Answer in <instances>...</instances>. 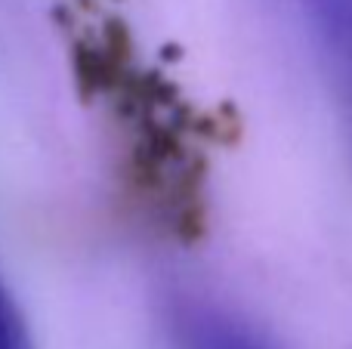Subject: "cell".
Masks as SVG:
<instances>
[{
    "instance_id": "2",
    "label": "cell",
    "mask_w": 352,
    "mask_h": 349,
    "mask_svg": "<svg viewBox=\"0 0 352 349\" xmlns=\"http://www.w3.org/2000/svg\"><path fill=\"white\" fill-rule=\"evenodd\" d=\"M303 6L352 117V0H303Z\"/></svg>"
},
{
    "instance_id": "1",
    "label": "cell",
    "mask_w": 352,
    "mask_h": 349,
    "mask_svg": "<svg viewBox=\"0 0 352 349\" xmlns=\"http://www.w3.org/2000/svg\"><path fill=\"white\" fill-rule=\"evenodd\" d=\"M176 349H269L254 328L204 300H182L173 306Z\"/></svg>"
},
{
    "instance_id": "3",
    "label": "cell",
    "mask_w": 352,
    "mask_h": 349,
    "mask_svg": "<svg viewBox=\"0 0 352 349\" xmlns=\"http://www.w3.org/2000/svg\"><path fill=\"white\" fill-rule=\"evenodd\" d=\"M0 349H34L22 309L16 306L3 282H0Z\"/></svg>"
}]
</instances>
